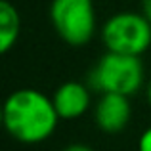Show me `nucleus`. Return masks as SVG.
Masks as SVG:
<instances>
[{
	"instance_id": "3",
	"label": "nucleus",
	"mask_w": 151,
	"mask_h": 151,
	"mask_svg": "<svg viewBox=\"0 0 151 151\" xmlns=\"http://www.w3.org/2000/svg\"><path fill=\"white\" fill-rule=\"evenodd\" d=\"M100 37L105 52L142 58L151 48V23L138 12H119L103 23Z\"/></svg>"
},
{
	"instance_id": "1",
	"label": "nucleus",
	"mask_w": 151,
	"mask_h": 151,
	"mask_svg": "<svg viewBox=\"0 0 151 151\" xmlns=\"http://www.w3.org/2000/svg\"><path fill=\"white\" fill-rule=\"evenodd\" d=\"M59 121L52 96L37 88H19L12 92L2 107L4 128L19 144L35 145L50 140Z\"/></svg>"
},
{
	"instance_id": "5",
	"label": "nucleus",
	"mask_w": 151,
	"mask_h": 151,
	"mask_svg": "<svg viewBox=\"0 0 151 151\" xmlns=\"http://www.w3.org/2000/svg\"><path fill=\"white\" fill-rule=\"evenodd\" d=\"M132 119V103L130 98L119 94H101L94 103V122L103 134L122 132Z\"/></svg>"
},
{
	"instance_id": "6",
	"label": "nucleus",
	"mask_w": 151,
	"mask_h": 151,
	"mask_svg": "<svg viewBox=\"0 0 151 151\" xmlns=\"http://www.w3.org/2000/svg\"><path fill=\"white\" fill-rule=\"evenodd\" d=\"M52 101L61 121H77L92 107V88L86 82L67 81L55 88Z\"/></svg>"
},
{
	"instance_id": "9",
	"label": "nucleus",
	"mask_w": 151,
	"mask_h": 151,
	"mask_svg": "<svg viewBox=\"0 0 151 151\" xmlns=\"http://www.w3.org/2000/svg\"><path fill=\"white\" fill-rule=\"evenodd\" d=\"M61 151H96L92 147V145H88V144H69V145H65Z\"/></svg>"
},
{
	"instance_id": "8",
	"label": "nucleus",
	"mask_w": 151,
	"mask_h": 151,
	"mask_svg": "<svg viewBox=\"0 0 151 151\" xmlns=\"http://www.w3.org/2000/svg\"><path fill=\"white\" fill-rule=\"evenodd\" d=\"M138 151H151V124L138 138Z\"/></svg>"
},
{
	"instance_id": "7",
	"label": "nucleus",
	"mask_w": 151,
	"mask_h": 151,
	"mask_svg": "<svg viewBox=\"0 0 151 151\" xmlns=\"http://www.w3.org/2000/svg\"><path fill=\"white\" fill-rule=\"evenodd\" d=\"M21 33V17L17 8L8 0L0 2V52L8 54L17 44Z\"/></svg>"
},
{
	"instance_id": "11",
	"label": "nucleus",
	"mask_w": 151,
	"mask_h": 151,
	"mask_svg": "<svg viewBox=\"0 0 151 151\" xmlns=\"http://www.w3.org/2000/svg\"><path fill=\"white\" fill-rule=\"evenodd\" d=\"M145 100H147V103H149V107H151V77L147 78V82H145Z\"/></svg>"
},
{
	"instance_id": "10",
	"label": "nucleus",
	"mask_w": 151,
	"mask_h": 151,
	"mask_svg": "<svg viewBox=\"0 0 151 151\" xmlns=\"http://www.w3.org/2000/svg\"><path fill=\"white\" fill-rule=\"evenodd\" d=\"M142 15L151 23V0H142Z\"/></svg>"
},
{
	"instance_id": "2",
	"label": "nucleus",
	"mask_w": 151,
	"mask_h": 151,
	"mask_svg": "<svg viewBox=\"0 0 151 151\" xmlns=\"http://www.w3.org/2000/svg\"><path fill=\"white\" fill-rule=\"evenodd\" d=\"M145 67L142 58L105 52L88 71L86 84L96 94H119L132 98L145 88Z\"/></svg>"
},
{
	"instance_id": "4",
	"label": "nucleus",
	"mask_w": 151,
	"mask_h": 151,
	"mask_svg": "<svg viewBox=\"0 0 151 151\" xmlns=\"http://www.w3.org/2000/svg\"><path fill=\"white\" fill-rule=\"evenodd\" d=\"M50 21L54 31L69 46H86L96 35L94 0H52Z\"/></svg>"
}]
</instances>
